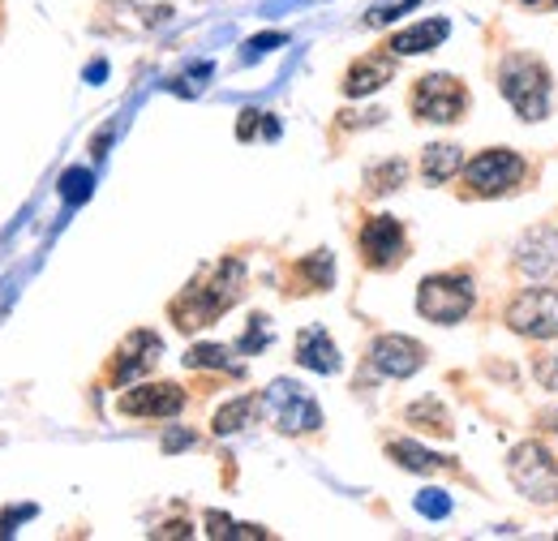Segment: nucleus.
Segmentation results:
<instances>
[{"instance_id": "f257e3e1", "label": "nucleus", "mask_w": 558, "mask_h": 541, "mask_svg": "<svg viewBox=\"0 0 558 541\" xmlns=\"http://www.w3.org/2000/svg\"><path fill=\"white\" fill-rule=\"evenodd\" d=\"M241 288H245V270H241V263H236V259H223L219 267L210 270L207 284H194L181 301H172V318H177V327H181V332L210 327L228 305H236Z\"/></svg>"}, {"instance_id": "f03ea898", "label": "nucleus", "mask_w": 558, "mask_h": 541, "mask_svg": "<svg viewBox=\"0 0 558 541\" xmlns=\"http://www.w3.org/2000/svg\"><path fill=\"white\" fill-rule=\"evenodd\" d=\"M498 91L524 121H542L550 112V69L529 52H511L498 65Z\"/></svg>"}, {"instance_id": "7ed1b4c3", "label": "nucleus", "mask_w": 558, "mask_h": 541, "mask_svg": "<svg viewBox=\"0 0 558 541\" xmlns=\"http://www.w3.org/2000/svg\"><path fill=\"white\" fill-rule=\"evenodd\" d=\"M511 485L533 503H558V460L542 443H520L507 460Z\"/></svg>"}, {"instance_id": "20e7f679", "label": "nucleus", "mask_w": 558, "mask_h": 541, "mask_svg": "<svg viewBox=\"0 0 558 541\" xmlns=\"http://www.w3.org/2000/svg\"><path fill=\"white\" fill-rule=\"evenodd\" d=\"M469 108V91L460 77L451 73H425L417 86H413V112L421 121H434V125H456Z\"/></svg>"}, {"instance_id": "39448f33", "label": "nucleus", "mask_w": 558, "mask_h": 541, "mask_svg": "<svg viewBox=\"0 0 558 541\" xmlns=\"http://www.w3.org/2000/svg\"><path fill=\"white\" fill-rule=\"evenodd\" d=\"M417 310L421 318L442 323V327L460 323L473 310V284H469V275H429L417 292Z\"/></svg>"}, {"instance_id": "423d86ee", "label": "nucleus", "mask_w": 558, "mask_h": 541, "mask_svg": "<svg viewBox=\"0 0 558 541\" xmlns=\"http://www.w3.org/2000/svg\"><path fill=\"white\" fill-rule=\"evenodd\" d=\"M464 181H469V190L473 194H482V199H494V194H507V190H515L520 181H524V159L515 155V151H482L477 159H469L464 164Z\"/></svg>"}, {"instance_id": "0eeeda50", "label": "nucleus", "mask_w": 558, "mask_h": 541, "mask_svg": "<svg viewBox=\"0 0 558 541\" xmlns=\"http://www.w3.org/2000/svg\"><path fill=\"white\" fill-rule=\"evenodd\" d=\"M507 323L511 332L533 339L558 336V288H524L511 305H507Z\"/></svg>"}, {"instance_id": "6e6552de", "label": "nucleus", "mask_w": 558, "mask_h": 541, "mask_svg": "<svg viewBox=\"0 0 558 541\" xmlns=\"http://www.w3.org/2000/svg\"><path fill=\"white\" fill-rule=\"evenodd\" d=\"M267 412H271V421H276L279 430H288V434H305V430H318V425H323V412L314 405V396H310L305 387L288 383V378L271 383V392H267Z\"/></svg>"}, {"instance_id": "1a4fd4ad", "label": "nucleus", "mask_w": 558, "mask_h": 541, "mask_svg": "<svg viewBox=\"0 0 558 541\" xmlns=\"http://www.w3.org/2000/svg\"><path fill=\"white\" fill-rule=\"evenodd\" d=\"M361 259H365V267L374 270L404 263V228H400V219H391V215L365 219V228H361Z\"/></svg>"}, {"instance_id": "9d476101", "label": "nucleus", "mask_w": 558, "mask_h": 541, "mask_svg": "<svg viewBox=\"0 0 558 541\" xmlns=\"http://www.w3.org/2000/svg\"><path fill=\"white\" fill-rule=\"evenodd\" d=\"M515 270L524 279H537V284H546V279L558 275V232L550 224H537V228H529L520 237V245H515Z\"/></svg>"}, {"instance_id": "9b49d317", "label": "nucleus", "mask_w": 558, "mask_h": 541, "mask_svg": "<svg viewBox=\"0 0 558 541\" xmlns=\"http://www.w3.org/2000/svg\"><path fill=\"white\" fill-rule=\"evenodd\" d=\"M369 365L387 378H409L425 365V348L409 336H378L369 348Z\"/></svg>"}, {"instance_id": "f8f14e48", "label": "nucleus", "mask_w": 558, "mask_h": 541, "mask_svg": "<svg viewBox=\"0 0 558 541\" xmlns=\"http://www.w3.org/2000/svg\"><path fill=\"white\" fill-rule=\"evenodd\" d=\"M185 408V392L177 383H142L121 396V412L130 417H177Z\"/></svg>"}, {"instance_id": "ddd939ff", "label": "nucleus", "mask_w": 558, "mask_h": 541, "mask_svg": "<svg viewBox=\"0 0 558 541\" xmlns=\"http://www.w3.org/2000/svg\"><path fill=\"white\" fill-rule=\"evenodd\" d=\"M159 352H163V339L150 336V332H134V336L121 344V352H117L112 378H117V383H130V378H138V374H146V370L159 361Z\"/></svg>"}, {"instance_id": "4468645a", "label": "nucleus", "mask_w": 558, "mask_h": 541, "mask_svg": "<svg viewBox=\"0 0 558 541\" xmlns=\"http://www.w3.org/2000/svg\"><path fill=\"white\" fill-rule=\"evenodd\" d=\"M447 17H429V22H417V26H409V31H400V35H391L387 39V52L391 57H421V52H434L442 39H447Z\"/></svg>"}, {"instance_id": "2eb2a0df", "label": "nucleus", "mask_w": 558, "mask_h": 541, "mask_svg": "<svg viewBox=\"0 0 558 541\" xmlns=\"http://www.w3.org/2000/svg\"><path fill=\"white\" fill-rule=\"evenodd\" d=\"M296 361L305 370H314V374H336L340 370V348L323 327H305L296 336Z\"/></svg>"}, {"instance_id": "dca6fc26", "label": "nucleus", "mask_w": 558, "mask_h": 541, "mask_svg": "<svg viewBox=\"0 0 558 541\" xmlns=\"http://www.w3.org/2000/svg\"><path fill=\"white\" fill-rule=\"evenodd\" d=\"M396 77V61H391V52L387 57H365V61H356L349 69V77H344V91L349 95H374L383 82H391Z\"/></svg>"}, {"instance_id": "f3484780", "label": "nucleus", "mask_w": 558, "mask_h": 541, "mask_svg": "<svg viewBox=\"0 0 558 541\" xmlns=\"http://www.w3.org/2000/svg\"><path fill=\"white\" fill-rule=\"evenodd\" d=\"M421 172H425V181H429V185L451 181L456 172H464V155H460V146H451V142L425 146V155H421Z\"/></svg>"}, {"instance_id": "a211bd4d", "label": "nucleus", "mask_w": 558, "mask_h": 541, "mask_svg": "<svg viewBox=\"0 0 558 541\" xmlns=\"http://www.w3.org/2000/svg\"><path fill=\"white\" fill-rule=\"evenodd\" d=\"M387 456H391L400 469H409V473H438V469H451V460L425 452V447H417V443H391Z\"/></svg>"}, {"instance_id": "6ab92c4d", "label": "nucleus", "mask_w": 558, "mask_h": 541, "mask_svg": "<svg viewBox=\"0 0 558 541\" xmlns=\"http://www.w3.org/2000/svg\"><path fill=\"white\" fill-rule=\"evenodd\" d=\"M185 365L190 370H223V374H241V361H232V348L223 344H194L185 352Z\"/></svg>"}, {"instance_id": "aec40b11", "label": "nucleus", "mask_w": 558, "mask_h": 541, "mask_svg": "<svg viewBox=\"0 0 558 541\" xmlns=\"http://www.w3.org/2000/svg\"><path fill=\"white\" fill-rule=\"evenodd\" d=\"M258 408H263V400H254V396H241V400L223 405L215 412V434H236L241 425H250L258 417Z\"/></svg>"}, {"instance_id": "412c9836", "label": "nucleus", "mask_w": 558, "mask_h": 541, "mask_svg": "<svg viewBox=\"0 0 558 541\" xmlns=\"http://www.w3.org/2000/svg\"><path fill=\"white\" fill-rule=\"evenodd\" d=\"M409 421L421 425V430H429V434H451V417L442 412V405H434V400H421V405L409 408Z\"/></svg>"}, {"instance_id": "4be33fe9", "label": "nucleus", "mask_w": 558, "mask_h": 541, "mask_svg": "<svg viewBox=\"0 0 558 541\" xmlns=\"http://www.w3.org/2000/svg\"><path fill=\"white\" fill-rule=\"evenodd\" d=\"M404 159H387V164H378V168H369L365 172V185L374 190V194H387V190H396L400 181H404Z\"/></svg>"}, {"instance_id": "5701e85b", "label": "nucleus", "mask_w": 558, "mask_h": 541, "mask_svg": "<svg viewBox=\"0 0 558 541\" xmlns=\"http://www.w3.org/2000/svg\"><path fill=\"white\" fill-rule=\"evenodd\" d=\"M301 275H310V279H314V288H327V284H331V275H336L331 254H327V250H318L314 259H305V263H301Z\"/></svg>"}, {"instance_id": "b1692460", "label": "nucleus", "mask_w": 558, "mask_h": 541, "mask_svg": "<svg viewBox=\"0 0 558 541\" xmlns=\"http://www.w3.org/2000/svg\"><path fill=\"white\" fill-rule=\"evenodd\" d=\"M254 327L245 332V339H241V352H258V348H267L271 344V327H267V318H250Z\"/></svg>"}, {"instance_id": "393cba45", "label": "nucleus", "mask_w": 558, "mask_h": 541, "mask_svg": "<svg viewBox=\"0 0 558 541\" xmlns=\"http://www.w3.org/2000/svg\"><path fill=\"white\" fill-rule=\"evenodd\" d=\"M70 203H77V199H86L90 194V172H82V168H73V172H65V190H61Z\"/></svg>"}, {"instance_id": "a878e982", "label": "nucleus", "mask_w": 558, "mask_h": 541, "mask_svg": "<svg viewBox=\"0 0 558 541\" xmlns=\"http://www.w3.org/2000/svg\"><path fill=\"white\" fill-rule=\"evenodd\" d=\"M417 507L425 512V516H447V512H451V503H447L442 494H434V490H429V494H421Z\"/></svg>"}, {"instance_id": "bb28decb", "label": "nucleus", "mask_w": 558, "mask_h": 541, "mask_svg": "<svg viewBox=\"0 0 558 541\" xmlns=\"http://www.w3.org/2000/svg\"><path fill=\"white\" fill-rule=\"evenodd\" d=\"M207 533H210V538H236V525H232L228 516L210 512V516H207Z\"/></svg>"}, {"instance_id": "cd10ccee", "label": "nucleus", "mask_w": 558, "mask_h": 541, "mask_svg": "<svg viewBox=\"0 0 558 541\" xmlns=\"http://www.w3.org/2000/svg\"><path fill=\"white\" fill-rule=\"evenodd\" d=\"M194 443V434L190 430H172L168 438H163V452H181V447H190Z\"/></svg>"}, {"instance_id": "c85d7f7f", "label": "nucleus", "mask_w": 558, "mask_h": 541, "mask_svg": "<svg viewBox=\"0 0 558 541\" xmlns=\"http://www.w3.org/2000/svg\"><path fill=\"white\" fill-rule=\"evenodd\" d=\"M263 125V112H241V125H236V137H254V130Z\"/></svg>"}, {"instance_id": "c756f323", "label": "nucleus", "mask_w": 558, "mask_h": 541, "mask_svg": "<svg viewBox=\"0 0 558 541\" xmlns=\"http://www.w3.org/2000/svg\"><path fill=\"white\" fill-rule=\"evenodd\" d=\"M276 44H283V35H258V39H250V57H258V52H267Z\"/></svg>"}, {"instance_id": "7c9ffc66", "label": "nucleus", "mask_w": 558, "mask_h": 541, "mask_svg": "<svg viewBox=\"0 0 558 541\" xmlns=\"http://www.w3.org/2000/svg\"><path fill=\"white\" fill-rule=\"evenodd\" d=\"M155 538H190V525H163L155 529Z\"/></svg>"}, {"instance_id": "2f4dec72", "label": "nucleus", "mask_w": 558, "mask_h": 541, "mask_svg": "<svg viewBox=\"0 0 558 541\" xmlns=\"http://www.w3.org/2000/svg\"><path fill=\"white\" fill-rule=\"evenodd\" d=\"M524 4H550V0H524Z\"/></svg>"}, {"instance_id": "473e14b6", "label": "nucleus", "mask_w": 558, "mask_h": 541, "mask_svg": "<svg viewBox=\"0 0 558 541\" xmlns=\"http://www.w3.org/2000/svg\"><path fill=\"white\" fill-rule=\"evenodd\" d=\"M555 4H558V0H555Z\"/></svg>"}]
</instances>
